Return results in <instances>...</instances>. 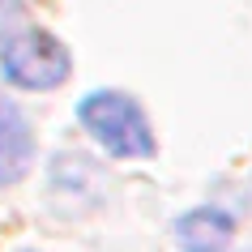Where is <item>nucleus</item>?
Masks as SVG:
<instances>
[{"mask_svg": "<svg viewBox=\"0 0 252 252\" xmlns=\"http://www.w3.org/2000/svg\"><path fill=\"white\" fill-rule=\"evenodd\" d=\"M81 128L116 158H150L154 154V133H150L146 111L137 107V98L120 90H94L81 98L77 107Z\"/></svg>", "mask_w": 252, "mask_h": 252, "instance_id": "obj_1", "label": "nucleus"}, {"mask_svg": "<svg viewBox=\"0 0 252 252\" xmlns=\"http://www.w3.org/2000/svg\"><path fill=\"white\" fill-rule=\"evenodd\" d=\"M73 73V56L47 30H17L0 39V77L17 90H56Z\"/></svg>", "mask_w": 252, "mask_h": 252, "instance_id": "obj_2", "label": "nucleus"}, {"mask_svg": "<svg viewBox=\"0 0 252 252\" xmlns=\"http://www.w3.org/2000/svg\"><path fill=\"white\" fill-rule=\"evenodd\" d=\"M34 162V137H30L26 116L0 94V188L17 184Z\"/></svg>", "mask_w": 252, "mask_h": 252, "instance_id": "obj_3", "label": "nucleus"}, {"mask_svg": "<svg viewBox=\"0 0 252 252\" xmlns=\"http://www.w3.org/2000/svg\"><path fill=\"white\" fill-rule=\"evenodd\" d=\"M231 235H235V218L226 210H214V205L192 210L175 222V239L197 244V252H218V244H226Z\"/></svg>", "mask_w": 252, "mask_h": 252, "instance_id": "obj_4", "label": "nucleus"}, {"mask_svg": "<svg viewBox=\"0 0 252 252\" xmlns=\"http://www.w3.org/2000/svg\"><path fill=\"white\" fill-rule=\"evenodd\" d=\"M22 13H26L22 0H0V39H9V34L22 30Z\"/></svg>", "mask_w": 252, "mask_h": 252, "instance_id": "obj_5", "label": "nucleus"}]
</instances>
